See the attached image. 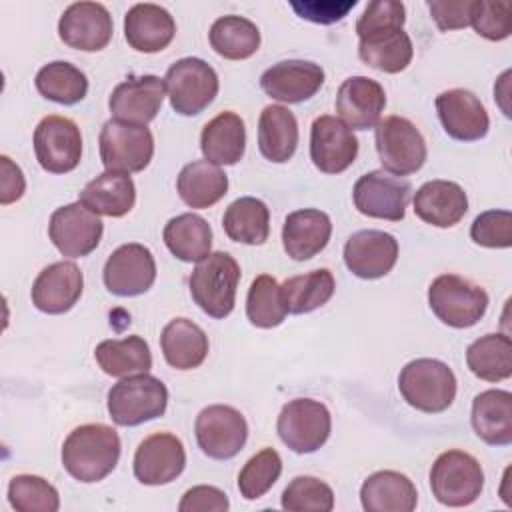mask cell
I'll list each match as a JSON object with an SVG mask.
<instances>
[{
  "label": "cell",
  "instance_id": "cell-1",
  "mask_svg": "<svg viewBox=\"0 0 512 512\" xmlns=\"http://www.w3.org/2000/svg\"><path fill=\"white\" fill-rule=\"evenodd\" d=\"M406 8L398 0L370 2L356 22L360 60L386 74L408 68L414 56L410 36L404 32Z\"/></svg>",
  "mask_w": 512,
  "mask_h": 512
},
{
  "label": "cell",
  "instance_id": "cell-2",
  "mask_svg": "<svg viewBox=\"0 0 512 512\" xmlns=\"http://www.w3.org/2000/svg\"><path fill=\"white\" fill-rule=\"evenodd\" d=\"M120 436L108 424H82L62 444V466L78 482L104 480L118 464Z\"/></svg>",
  "mask_w": 512,
  "mask_h": 512
},
{
  "label": "cell",
  "instance_id": "cell-3",
  "mask_svg": "<svg viewBox=\"0 0 512 512\" xmlns=\"http://www.w3.org/2000/svg\"><path fill=\"white\" fill-rule=\"evenodd\" d=\"M240 266L228 252H210L188 278L192 300L212 318H226L234 310Z\"/></svg>",
  "mask_w": 512,
  "mask_h": 512
},
{
  "label": "cell",
  "instance_id": "cell-4",
  "mask_svg": "<svg viewBox=\"0 0 512 512\" xmlns=\"http://www.w3.org/2000/svg\"><path fill=\"white\" fill-rule=\"evenodd\" d=\"M398 390L412 408L438 414L450 408L456 398V376L442 360L416 358L400 370Z\"/></svg>",
  "mask_w": 512,
  "mask_h": 512
},
{
  "label": "cell",
  "instance_id": "cell-5",
  "mask_svg": "<svg viewBox=\"0 0 512 512\" xmlns=\"http://www.w3.org/2000/svg\"><path fill=\"white\" fill-rule=\"evenodd\" d=\"M108 414L118 426H138L160 418L168 406V388L152 374H134L108 390Z\"/></svg>",
  "mask_w": 512,
  "mask_h": 512
},
{
  "label": "cell",
  "instance_id": "cell-6",
  "mask_svg": "<svg viewBox=\"0 0 512 512\" xmlns=\"http://www.w3.org/2000/svg\"><path fill=\"white\" fill-rule=\"evenodd\" d=\"M428 304L436 318L452 328H470L482 320L488 294L480 284L458 274H440L428 288Z\"/></svg>",
  "mask_w": 512,
  "mask_h": 512
},
{
  "label": "cell",
  "instance_id": "cell-7",
  "mask_svg": "<svg viewBox=\"0 0 512 512\" xmlns=\"http://www.w3.org/2000/svg\"><path fill=\"white\" fill-rule=\"evenodd\" d=\"M432 496L450 508L476 502L484 488V472L480 462L464 450L442 452L430 468Z\"/></svg>",
  "mask_w": 512,
  "mask_h": 512
},
{
  "label": "cell",
  "instance_id": "cell-8",
  "mask_svg": "<svg viewBox=\"0 0 512 512\" xmlns=\"http://www.w3.org/2000/svg\"><path fill=\"white\" fill-rule=\"evenodd\" d=\"M164 86L174 112L180 116H196L214 102L220 82L216 70L208 62L188 56L176 60L168 68Z\"/></svg>",
  "mask_w": 512,
  "mask_h": 512
},
{
  "label": "cell",
  "instance_id": "cell-9",
  "mask_svg": "<svg viewBox=\"0 0 512 512\" xmlns=\"http://www.w3.org/2000/svg\"><path fill=\"white\" fill-rule=\"evenodd\" d=\"M376 152L382 170L394 176L418 172L428 156L422 132L404 116H386L376 124Z\"/></svg>",
  "mask_w": 512,
  "mask_h": 512
},
{
  "label": "cell",
  "instance_id": "cell-10",
  "mask_svg": "<svg viewBox=\"0 0 512 512\" xmlns=\"http://www.w3.org/2000/svg\"><path fill=\"white\" fill-rule=\"evenodd\" d=\"M100 160L112 172H142L154 156V136L150 128L120 120H106L100 130Z\"/></svg>",
  "mask_w": 512,
  "mask_h": 512
},
{
  "label": "cell",
  "instance_id": "cell-11",
  "mask_svg": "<svg viewBox=\"0 0 512 512\" xmlns=\"http://www.w3.org/2000/svg\"><path fill=\"white\" fill-rule=\"evenodd\" d=\"M332 418L328 408L312 398H296L282 406L276 422L280 440L296 454H312L330 436Z\"/></svg>",
  "mask_w": 512,
  "mask_h": 512
},
{
  "label": "cell",
  "instance_id": "cell-12",
  "mask_svg": "<svg viewBox=\"0 0 512 512\" xmlns=\"http://www.w3.org/2000/svg\"><path fill=\"white\" fill-rule=\"evenodd\" d=\"M194 434L200 450L208 458L230 460L244 448L248 424L240 410L226 404H212L198 412Z\"/></svg>",
  "mask_w": 512,
  "mask_h": 512
},
{
  "label": "cell",
  "instance_id": "cell-13",
  "mask_svg": "<svg viewBox=\"0 0 512 512\" xmlns=\"http://www.w3.org/2000/svg\"><path fill=\"white\" fill-rule=\"evenodd\" d=\"M34 154L50 174L72 172L82 158V134L74 120L58 114L42 118L34 130Z\"/></svg>",
  "mask_w": 512,
  "mask_h": 512
},
{
  "label": "cell",
  "instance_id": "cell-14",
  "mask_svg": "<svg viewBox=\"0 0 512 512\" xmlns=\"http://www.w3.org/2000/svg\"><path fill=\"white\" fill-rule=\"evenodd\" d=\"M412 186L400 176H390L384 170L362 174L352 190L354 206L360 214L378 220L400 222L406 214Z\"/></svg>",
  "mask_w": 512,
  "mask_h": 512
},
{
  "label": "cell",
  "instance_id": "cell-15",
  "mask_svg": "<svg viewBox=\"0 0 512 512\" xmlns=\"http://www.w3.org/2000/svg\"><path fill=\"white\" fill-rule=\"evenodd\" d=\"M104 224L98 214L84 204L72 202L52 212L48 222V236L56 250L68 258H82L96 250L102 240Z\"/></svg>",
  "mask_w": 512,
  "mask_h": 512
},
{
  "label": "cell",
  "instance_id": "cell-16",
  "mask_svg": "<svg viewBox=\"0 0 512 512\" xmlns=\"http://www.w3.org/2000/svg\"><path fill=\"white\" fill-rule=\"evenodd\" d=\"M104 286L116 296H140L156 280V262L144 244L128 242L118 246L104 264Z\"/></svg>",
  "mask_w": 512,
  "mask_h": 512
},
{
  "label": "cell",
  "instance_id": "cell-17",
  "mask_svg": "<svg viewBox=\"0 0 512 512\" xmlns=\"http://www.w3.org/2000/svg\"><path fill=\"white\" fill-rule=\"evenodd\" d=\"M114 22L108 8L100 2H74L58 20L60 40L82 52H98L112 40Z\"/></svg>",
  "mask_w": 512,
  "mask_h": 512
},
{
  "label": "cell",
  "instance_id": "cell-18",
  "mask_svg": "<svg viewBox=\"0 0 512 512\" xmlns=\"http://www.w3.org/2000/svg\"><path fill=\"white\" fill-rule=\"evenodd\" d=\"M184 466V444L170 432H156L144 438L134 452V476L146 486H162L176 480Z\"/></svg>",
  "mask_w": 512,
  "mask_h": 512
},
{
  "label": "cell",
  "instance_id": "cell-19",
  "mask_svg": "<svg viewBox=\"0 0 512 512\" xmlns=\"http://www.w3.org/2000/svg\"><path fill=\"white\" fill-rule=\"evenodd\" d=\"M358 156V138L336 116L324 114L310 128V160L324 174H340Z\"/></svg>",
  "mask_w": 512,
  "mask_h": 512
},
{
  "label": "cell",
  "instance_id": "cell-20",
  "mask_svg": "<svg viewBox=\"0 0 512 512\" xmlns=\"http://www.w3.org/2000/svg\"><path fill=\"white\" fill-rule=\"evenodd\" d=\"M164 90V80L154 74L128 76L112 90L108 98L110 114L114 120L146 126L160 112Z\"/></svg>",
  "mask_w": 512,
  "mask_h": 512
},
{
  "label": "cell",
  "instance_id": "cell-21",
  "mask_svg": "<svg viewBox=\"0 0 512 512\" xmlns=\"http://www.w3.org/2000/svg\"><path fill=\"white\" fill-rule=\"evenodd\" d=\"M436 112L444 132L460 142H474L488 134L490 118L480 98L464 88L444 90L436 96Z\"/></svg>",
  "mask_w": 512,
  "mask_h": 512
},
{
  "label": "cell",
  "instance_id": "cell-22",
  "mask_svg": "<svg viewBox=\"0 0 512 512\" xmlns=\"http://www.w3.org/2000/svg\"><path fill=\"white\" fill-rule=\"evenodd\" d=\"M396 260L398 240L384 230L354 232L344 244V264L362 280L386 276L394 268Z\"/></svg>",
  "mask_w": 512,
  "mask_h": 512
},
{
  "label": "cell",
  "instance_id": "cell-23",
  "mask_svg": "<svg viewBox=\"0 0 512 512\" xmlns=\"http://www.w3.org/2000/svg\"><path fill=\"white\" fill-rule=\"evenodd\" d=\"M324 84V70L310 60H282L272 64L260 76L262 90L286 104H300L310 100Z\"/></svg>",
  "mask_w": 512,
  "mask_h": 512
},
{
  "label": "cell",
  "instance_id": "cell-24",
  "mask_svg": "<svg viewBox=\"0 0 512 512\" xmlns=\"http://www.w3.org/2000/svg\"><path fill=\"white\" fill-rule=\"evenodd\" d=\"M84 290V276L74 262L60 260L40 270L32 284V304L44 314H64L74 308Z\"/></svg>",
  "mask_w": 512,
  "mask_h": 512
},
{
  "label": "cell",
  "instance_id": "cell-25",
  "mask_svg": "<svg viewBox=\"0 0 512 512\" xmlns=\"http://www.w3.org/2000/svg\"><path fill=\"white\" fill-rule=\"evenodd\" d=\"M386 108V92L368 76L346 78L336 92V112L350 130H368L380 122Z\"/></svg>",
  "mask_w": 512,
  "mask_h": 512
},
{
  "label": "cell",
  "instance_id": "cell-26",
  "mask_svg": "<svg viewBox=\"0 0 512 512\" xmlns=\"http://www.w3.org/2000/svg\"><path fill=\"white\" fill-rule=\"evenodd\" d=\"M412 202L414 214L436 228H452L468 212V196L464 188L452 180L424 182Z\"/></svg>",
  "mask_w": 512,
  "mask_h": 512
},
{
  "label": "cell",
  "instance_id": "cell-27",
  "mask_svg": "<svg viewBox=\"0 0 512 512\" xmlns=\"http://www.w3.org/2000/svg\"><path fill=\"white\" fill-rule=\"evenodd\" d=\"M174 34L176 22L172 14L158 4H134L124 16V38L136 52H160L172 42Z\"/></svg>",
  "mask_w": 512,
  "mask_h": 512
},
{
  "label": "cell",
  "instance_id": "cell-28",
  "mask_svg": "<svg viewBox=\"0 0 512 512\" xmlns=\"http://www.w3.org/2000/svg\"><path fill=\"white\" fill-rule=\"evenodd\" d=\"M330 234L332 222L326 212L316 208L294 210L284 220L282 246L292 260L304 262L326 248Z\"/></svg>",
  "mask_w": 512,
  "mask_h": 512
},
{
  "label": "cell",
  "instance_id": "cell-29",
  "mask_svg": "<svg viewBox=\"0 0 512 512\" xmlns=\"http://www.w3.org/2000/svg\"><path fill=\"white\" fill-rule=\"evenodd\" d=\"M360 502L366 512H412L418 504V492L406 474L380 470L362 482Z\"/></svg>",
  "mask_w": 512,
  "mask_h": 512
},
{
  "label": "cell",
  "instance_id": "cell-30",
  "mask_svg": "<svg viewBox=\"0 0 512 512\" xmlns=\"http://www.w3.org/2000/svg\"><path fill=\"white\" fill-rule=\"evenodd\" d=\"M78 202L98 216L120 218L134 208L136 186L130 174L106 170L82 188Z\"/></svg>",
  "mask_w": 512,
  "mask_h": 512
},
{
  "label": "cell",
  "instance_id": "cell-31",
  "mask_svg": "<svg viewBox=\"0 0 512 512\" xmlns=\"http://www.w3.org/2000/svg\"><path fill=\"white\" fill-rule=\"evenodd\" d=\"M470 420L476 436L486 444H512V394L498 388L476 394Z\"/></svg>",
  "mask_w": 512,
  "mask_h": 512
},
{
  "label": "cell",
  "instance_id": "cell-32",
  "mask_svg": "<svg viewBox=\"0 0 512 512\" xmlns=\"http://www.w3.org/2000/svg\"><path fill=\"white\" fill-rule=\"evenodd\" d=\"M200 150L204 158L216 166H232L240 162L246 150L244 120L232 110H224L214 116L202 128Z\"/></svg>",
  "mask_w": 512,
  "mask_h": 512
},
{
  "label": "cell",
  "instance_id": "cell-33",
  "mask_svg": "<svg viewBox=\"0 0 512 512\" xmlns=\"http://www.w3.org/2000/svg\"><path fill=\"white\" fill-rule=\"evenodd\" d=\"M164 360L176 370L198 368L208 356L206 332L188 318L170 320L160 334Z\"/></svg>",
  "mask_w": 512,
  "mask_h": 512
},
{
  "label": "cell",
  "instance_id": "cell-34",
  "mask_svg": "<svg viewBox=\"0 0 512 512\" xmlns=\"http://www.w3.org/2000/svg\"><path fill=\"white\" fill-rule=\"evenodd\" d=\"M298 146V120L280 104H270L258 118V150L276 164L288 162Z\"/></svg>",
  "mask_w": 512,
  "mask_h": 512
},
{
  "label": "cell",
  "instance_id": "cell-35",
  "mask_svg": "<svg viewBox=\"0 0 512 512\" xmlns=\"http://www.w3.org/2000/svg\"><path fill=\"white\" fill-rule=\"evenodd\" d=\"M176 190L180 200L190 208H210L228 192V176L224 170L208 160L188 162L178 178Z\"/></svg>",
  "mask_w": 512,
  "mask_h": 512
},
{
  "label": "cell",
  "instance_id": "cell-36",
  "mask_svg": "<svg viewBox=\"0 0 512 512\" xmlns=\"http://www.w3.org/2000/svg\"><path fill=\"white\" fill-rule=\"evenodd\" d=\"M94 358L102 372L114 378L146 374L152 368L150 346L138 334L122 340H102L94 350Z\"/></svg>",
  "mask_w": 512,
  "mask_h": 512
},
{
  "label": "cell",
  "instance_id": "cell-37",
  "mask_svg": "<svg viewBox=\"0 0 512 512\" xmlns=\"http://www.w3.org/2000/svg\"><path fill=\"white\" fill-rule=\"evenodd\" d=\"M162 238L166 248L182 262H200L212 248L210 224L192 212L170 218L164 226Z\"/></svg>",
  "mask_w": 512,
  "mask_h": 512
},
{
  "label": "cell",
  "instance_id": "cell-38",
  "mask_svg": "<svg viewBox=\"0 0 512 512\" xmlns=\"http://www.w3.org/2000/svg\"><path fill=\"white\" fill-rule=\"evenodd\" d=\"M222 228L234 242L260 246L270 234V210L254 196H240L226 208Z\"/></svg>",
  "mask_w": 512,
  "mask_h": 512
},
{
  "label": "cell",
  "instance_id": "cell-39",
  "mask_svg": "<svg viewBox=\"0 0 512 512\" xmlns=\"http://www.w3.org/2000/svg\"><path fill=\"white\" fill-rule=\"evenodd\" d=\"M208 40L218 56L226 60H246L260 48V30L252 20L228 14L214 20Z\"/></svg>",
  "mask_w": 512,
  "mask_h": 512
},
{
  "label": "cell",
  "instance_id": "cell-40",
  "mask_svg": "<svg viewBox=\"0 0 512 512\" xmlns=\"http://www.w3.org/2000/svg\"><path fill=\"white\" fill-rule=\"evenodd\" d=\"M336 282L328 268L286 278L280 284L282 300L288 314H308L324 306L334 294Z\"/></svg>",
  "mask_w": 512,
  "mask_h": 512
},
{
  "label": "cell",
  "instance_id": "cell-41",
  "mask_svg": "<svg viewBox=\"0 0 512 512\" xmlns=\"http://www.w3.org/2000/svg\"><path fill=\"white\" fill-rule=\"evenodd\" d=\"M470 372L486 382H500L512 376V340L506 334H484L466 350Z\"/></svg>",
  "mask_w": 512,
  "mask_h": 512
},
{
  "label": "cell",
  "instance_id": "cell-42",
  "mask_svg": "<svg viewBox=\"0 0 512 512\" xmlns=\"http://www.w3.org/2000/svg\"><path fill=\"white\" fill-rule=\"evenodd\" d=\"M34 84L40 96L64 106H72L84 100L88 92L86 74L66 60H54L44 64L38 70Z\"/></svg>",
  "mask_w": 512,
  "mask_h": 512
},
{
  "label": "cell",
  "instance_id": "cell-43",
  "mask_svg": "<svg viewBox=\"0 0 512 512\" xmlns=\"http://www.w3.org/2000/svg\"><path fill=\"white\" fill-rule=\"evenodd\" d=\"M280 284L270 274H260L252 280L246 296V316L256 328H276L286 318Z\"/></svg>",
  "mask_w": 512,
  "mask_h": 512
},
{
  "label": "cell",
  "instance_id": "cell-44",
  "mask_svg": "<svg viewBox=\"0 0 512 512\" xmlns=\"http://www.w3.org/2000/svg\"><path fill=\"white\" fill-rule=\"evenodd\" d=\"M8 502L18 512H56L60 508L58 490L36 474H16L8 482Z\"/></svg>",
  "mask_w": 512,
  "mask_h": 512
},
{
  "label": "cell",
  "instance_id": "cell-45",
  "mask_svg": "<svg viewBox=\"0 0 512 512\" xmlns=\"http://www.w3.org/2000/svg\"><path fill=\"white\" fill-rule=\"evenodd\" d=\"M282 458L274 448H262L246 460L238 474V490L246 500L262 498L280 478Z\"/></svg>",
  "mask_w": 512,
  "mask_h": 512
},
{
  "label": "cell",
  "instance_id": "cell-46",
  "mask_svg": "<svg viewBox=\"0 0 512 512\" xmlns=\"http://www.w3.org/2000/svg\"><path fill=\"white\" fill-rule=\"evenodd\" d=\"M280 502L288 512H330L334 508V492L320 478L296 476L284 488Z\"/></svg>",
  "mask_w": 512,
  "mask_h": 512
},
{
  "label": "cell",
  "instance_id": "cell-47",
  "mask_svg": "<svg viewBox=\"0 0 512 512\" xmlns=\"http://www.w3.org/2000/svg\"><path fill=\"white\" fill-rule=\"evenodd\" d=\"M470 24L486 40H492V42L506 40L512 32L510 4L504 0L500 2L474 0L470 10Z\"/></svg>",
  "mask_w": 512,
  "mask_h": 512
},
{
  "label": "cell",
  "instance_id": "cell-48",
  "mask_svg": "<svg viewBox=\"0 0 512 512\" xmlns=\"http://www.w3.org/2000/svg\"><path fill=\"white\" fill-rule=\"evenodd\" d=\"M470 238L484 248H510L512 244V212L486 210L478 214L470 226Z\"/></svg>",
  "mask_w": 512,
  "mask_h": 512
},
{
  "label": "cell",
  "instance_id": "cell-49",
  "mask_svg": "<svg viewBox=\"0 0 512 512\" xmlns=\"http://www.w3.org/2000/svg\"><path fill=\"white\" fill-rule=\"evenodd\" d=\"M358 2L356 0H304V2H290L292 10L310 22L316 24H334L342 20Z\"/></svg>",
  "mask_w": 512,
  "mask_h": 512
},
{
  "label": "cell",
  "instance_id": "cell-50",
  "mask_svg": "<svg viewBox=\"0 0 512 512\" xmlns=\"http://www.w3.org/2000/svg\"><path fill=\"white\" fill-rule=\"evenodd\" d=\"M228 508V496L220 488L206 484L186 490L178 504L180 512H226Z\"/></svg>",
  "mask_w": 512,
  "mask_h": 512
},
{
  "label": "cell",
  "instance_id": "cell-51",
  "mask_svg": "<svg viewBox=\"0 0 512 512\" xmlns=\"http://www.w3.org/2000/svg\"><path fill=\"white\" fill-rule=\"evenodd\" d=\"M474 0H430L428 10L440 30H458L470 24Z\"/></svg>",
  "mask_w": 512,
  "mask_h": 512
},
{
  "label": "cell",
  "instance_id": "cell-52",
  "mask_svg": "<svg viewBox=\"0 0 512 512\" xmlns=\"http://www.w3.org/2000/svg\"><path fill=\"white\" fill-rule=\"evenodd\" d=\"M2 176H0V204L8 206L22 198L26 190V180L18 164H14L6 154L0 156Z\"/></svg>",
  "mask_w": 512,
  "mask_h": 512
}]
</instances>
